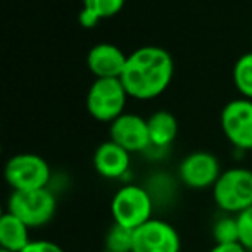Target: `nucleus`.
I'll list each match as a JSON object with an SVG mask.
<instances>
[{
  "instance_id": "18",
  "label": "nucleus",
  "mask_w": 252,
  "mask_h": 252,
  "mask_svg": "<svg viewBox=\"0 0 252 252\" xmlns=\"http://www.w3.org/2000/svg\"><path fill=\"white\" fill-rule=\"evenodd\" d=\"M213 238L214 244H237L240 240L237 216L224 214V216L218 218L213 224Z\"/></svg>"
},
{
  "instance_id": "23",
  "label": "nucleus",
  "mask_w": 252,
  "mask_h": 252,
  "mask_svg": "<svg viewBox=\"0 0 252 252\" xmlns=\"http://www.w3.org/2000/svg\"><path fill=\"white\" fill-rule=\"evenodd\" d=\"M102 252H111V251H105V249H104V251H102Z\"/></svg>"
},
{
  "instance_id": "20",
  "label": "nucleus",
  "mask_w": 252,
  "mask_h": 252,
  "mask_svg": "<svg viewBox=\"0 0 252 252\" xmlns=\"http://www.w3.org/2000/svg\"><path fill=\"white\" fill-rule=\"evenodd\" d=\"M21 252H66L59 244L47 238H38V240H32Z\"/></svg>"
},
{
  "instance_id": "4",
  "label": "nucleus",
  "mask_w": 252,
  "mask_h": 252,
  "mask_svg": "<svg viewBox=\"0 0 252 252\" xmlns=\"http://www.w3.org/2000/svg\"><path fill=\"white\" fill-rule=\"evenodd\" d=\"M7 211L25 221L30 228H42L56 216L57 197L49 187L26 192H12L7 200Z\"/></svg>"
},
{
  "instance_id": "21",
  "label": "nucleus",
  "mask_w": 252,
  "mask_h": 252,
  "mask_svg": "<svg viewBox=\"0 0 252 252\" xmlns=\"http://www.w3.org/2000/svg\"><path fill=\"white\" fill-rule=\"evenodd\" d=\"M209 252H249L240 242L237 244H214Z\"/></svg>"
},
{
  "instance_id": "19",
  "label": "nucleus",
  "mask_w": 252,
  "mask_h": 252,
  "mask_svg": "<svg viewBox=\"0 0 252 252\" xmlns=\"http://www.w3.org/2000/svg\"><path fill=\"white\" fill-rule=\"evenodd\" d=\"M238 221V231H240V244L247 249L249 252H252V206L247 207L245 211H242L240 214H237Z\"/></svg>"
},
{
  "instance_id": "6",
  "label": "nucleus",
  "mask_w": 252,
  "mask_h": 252,
  "mask_svg": "<svg viewBox=\"0 0 252 252\" xmlns=\"http://www.w3.org/2000/svg\"><path fill=\"white\" fill-rule=\"evenodd\" d=\"M130 95L125 90L119 78L95 80L87 94V109L97 121L109 123L125 114L126 102Z\"/></svg>"
},
{
  "instance_id": "2",
  "label": "nucleus",
  "mask_w": 252,
  "mask_h": 252,
  "mask_svg": "<svg viewBox=\"0 0 252 252\" xmlns=\"http://www.w3.org/2000/svg\"><path fill=\"white\" fill-rule=\"evenodd\" d=\"M154 213V199L147 189L135 183L123 185L111 199V214L116 224L137 230Z\"/></svg>"
},
{
  "instance_id": "16",
  "label": "nucleus",
  "mask_w": 252,
  "mask_h": 252,
  "mask_svg": "<svg viewBox=\"0 0 252 252\" xmlns=\"http://www.w3.org/2000/svg\"><path fill=\"white\" fill-rule=\"evenodd\" d=\"M233 83L238 94L252 100V52L242 54L233 66Z\"/></svg>"
},
{
  "instance_id": "7",
  "label": "nucleus",
  "mask_w": 252,
  "mask_h": 252,
  "mask_svg": "<svg viewBox=\"0 0 252 252\" xmlns=\"http://www.w3.org/2000/svg\"><path fill=\"white\" fill-rule=\"evenodd\" d=\"M221 130L238 151H252V100L233 98L221 111Z\"/></svg>"
},
{
  "instance_id": "9",
  "label": "nucleus",
  "mask_w": 252,
  "mask_h": 252,
  "mask_svg": "<svg viewBox=\"0 0 252 252\" xmlns=\"http://www.w3.org/2000/svg\"><path fill=\"white\" fill-rule=\"evenodd\" d=\"M221 173L218 158L207 151H195L185 156L178 166L180 182L193 190L213 189Z\"/></svg>"
},
{
  "instance_id": "1",
  "label": "nucleus",
  "mask_w": 252,
  "mask_h": 252,
  "mask_svg": "<svg viewBox=\"0 0 252 252\" xmlns=\"http://www.w3.org/2000/svg\"><path fill=\"white\" fill-rule=\"evenodd\" d=\"M175 73L171 54L158 45H145L128 54L121 83L135 100H152L168 90Z\"/></svg>"
},
{
  "instance_id": "22",
  "label": "nucleus",
  "mask_w": 252,
  "mask_h": 252,
  "mask_svg": "<svg viewBox=\"0 0 252 252\" xmlns=\"http://www.w3.org/2000/svg\"><path fill=\"white\" fill-rule=\"evenodd\" d=\"M0 252H11V251H4V249H0Z\"/></svg>"
},
{
  "instance_id": "11",
  "label": "nucleus",
  "mask_w": 252,
  "mask_h": 252,
  "mask_svg": "<svg viewBox=\"0 0 252 252\" xmlns=\"http://www.w3.org/2000/svg\"><path fill=\"white\" fill-rule=\"evenodd\" d=\"M128 54H125L114 43H97L90 49L87 56V66L95 80H109L121 78L126 66Z\"/></svg>"
},
{
  "instance_id": "17",
  "label": "nucleus",
  "mask_w": 252,
  "mask_h": 252,
  "mask_svg": "<svg viewBox=\"0 0 252 252\" xmlns=\"http://www.w3.org/2000/svg\"><path fill=\"white\" fill-rule=\"evenodd\" d=\"M133 235L135 230H130V228H125L121 224L112 223V226L107 230L104 238L105 251L131 252V249H133Z\"/></svg>"
},
{
  "instance_id": "3",
  "label": "nucleus",
  "mask_w": 252,
  "mask_h": 252,
  "mask_svg": "<svg viewBox=\"0 0 252 252\" xmlns=\"http://www.w3.org/2000/svg\"><path fill=\"white\" fill-rule=\"evenodd\" d=\"M213 199L224 214H240L252 206V169L230 168L213 187Z\"/></svg>"
},
{
  "instance_id": "5",
  "label": "nucleus",
  "mask_w": 252,
  "mask_h": 252,
  "mask_svg": "<svg viewBox=\"0 0 252 252\" xmlns=\"http://www.w3.org/2000/svg\"><path fill=\"white\" fill-rule=\"evenodd\" d=\"M5 182L12 192L47 189L50 183V166L42 156L21 152L12 156L5 164Z\"/></svg>"
},
{
  "instance_id": "14",
  "label": "nucleus",
  "mask_w": 252,
  "mask_h": 252,
  "mask_svg": "<svg viewBox=\"0 0 252 252\" xmlns=\"http://www.w3.org/2000/svg\"><path fill=\"white\" fill-rule=\"evenodd\" d=\"M149 126V138L151 147L158 151H164L175 142L178 135V121L169 111H158L147 119Z\"/></svg>"
},
{
  "instance_id": "8",
  "label": "nucleus",
  "mask_w": 252,
  "mask_h": 252,
  "mask_svg": "<svg viewBox=\"0 0 252 252\" xmlns=\"http://www.w3.org/2000/svg\"><path fill=\"white\" fill-rule=\"evenodd\" d=\"M131 252H182V238L171 223L152 218L135 230Z\"/></svg>"
},
{
  "instance_id": "10",
  "label": "nucleus",
  "mask_w": 252,
  "mask_h": 252,
  "mask_svg": "<svg viewBox=\"0 0 252 252\" xmlns=\"http://www.w3.org/2000/svg\"><path fill=\"white\" fill-rule=\"evenodd\" d=\"M109 137H111L109 140L121 145L130 154L145 152L151 147L147 119L133 112H125L118 119H114L109 128Z\"/></svg>"
},
{
  "instance_id": "13",
  "label": "nucleus",
  "mask_w": 252,
  "mask_h": 252,
  "mask_svg": "<svg viewBox=\"0 0 252 252\" xmlns=\"http://www.w3.org/2000/svg\"><path fill=\"white\" fill-rule=\"evenodd\" d=\"M32 228L21 221L18 216L5 211L0 218V249L11 252H21L30 242L33 240L30 237Z\"/></svg>"
},
{
  "instance_id": "12",
  "label": "nucleus",
  "mask_w": 252,
  "mask_h": 252,
  "mask_svg": "<svg viewBox=\"0 0 252 252\" xmlns=\"http://www.w3.org/2000/svg\"><path fill=\"white\" fill-rule=\"evenodd\" d=\"M131 166V154L116 142L107 140L94 152V168L102 178L119 180L128 175Z\"/></svg>"
},
{
  "instance_id": "15",
  "label": "nucleus",
  "mask_w": 252,
  "mask_h": 252,
  "mask_svg": "<svg viewBox=\"0 0 252 252\" xmlns=\"http://www.w3.org/2000/svg\"><path fill=\"white\" fill-rule=\"evenodd\" d=\"M126 0H83V7L78 14V21L83 28H95L102 19L118 16L125 7Z\"/></svg>"
}]
</instances>
